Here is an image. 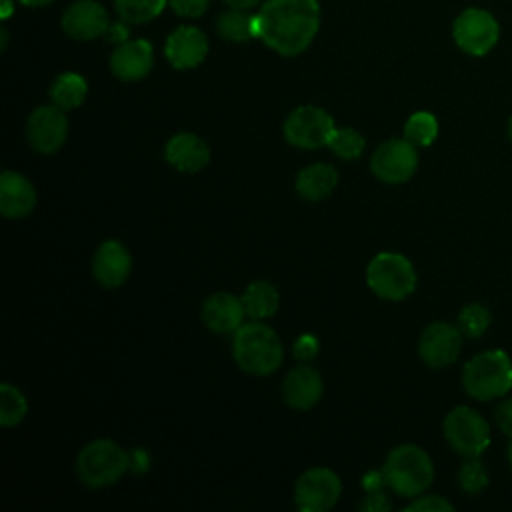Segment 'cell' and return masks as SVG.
Here are the masks:
<instances>
[{
  "instance_id": "8fae6325",
  "label": "cell",
  "mask_w": 512,
  "mask_h": 512,
  "mask_svg": "<svg viewBox=\"0 0 512 512\" xmlns=\"http://www.w3.org/2000/svg\"><path fill=\"white\" fill-rule=\"evenodd\" d=\"M342 494V482L330 468H310L296 480L294 500L304 512H326Z\"/></svg>"
},
{
  "instance_id": "4dcf8cb0",
  "label": "cell",
  "mask_w": 512,
  "mask_h": 512,
  "mask_svg": "<svg viewBox=\"0 0 512 512\" xmlns=\"http://www.w3.org/2000/svg\"><path fill=\"white\" fill-rule=\"evenodd\" d=\"M458 484L468 494H478L488 486V470L478 456L466 458L458 470Z\"/></svg>"
},
{
  "instance_id": "b9f144b4",
  "label": "cell",
  "mask_w": 512,
  "mask_h": 512,
  "mask_svg": "<svg viewBox=\"0 0 512 512\" xmlns=\"http://www.w3.org/2000/svg\"><path fill=\"white\" fill-rule=\"evenodd\" d=\"M508 462H510V466H512V440H510V444H508Z\"/></svg>"
},
{
  "instance_id": "4fadbf2b",
  "label": "cell",
  "mask_w": 512,
  "mask_h": 512,
  "mask_svg": "<svg viewBox=\"0 0 512 512\" xmlns=\"http://www.w3.org/2000/svg\"><path fill=\"white\" fill-rule=\"evenodd\" d=\"M462 338L458 326L448 322H432L424 328L418 340V354L430 368H444L456 362L462 350Z\"/></svg>"
},
{
  "instance_id": "2e32d148",
  "label": "cell",
  "mask_w": 512,
  "mask_h": 512,
  "mask_svg": "<svg viewBox=\"0 0 512 512\" xmlns=\"http://www.w3.org/2000/svg\"><path fill=\"white\" fill-rule=\"evenodd\" d=\"M154 64V48L148 40H126L110 56V70L124 82H136L148 76Z\"/></svg>"
},
{
  "instance_id": "30bf717a",
  "label": "cell",
  "mask_w": 512,
  "mask_h": 512,
  "mask_svg": "<svg viewBox=\"0 0 512 512\" xmlns=\"http://www.w3.org/2000/svg\"><path fill=\"white\" fill-rule=\"evenodd\" d=\"M418 168L416 146L406 138H390L382 142L370 160L372 174L388 184H402L412 178Z\"/></svg>"
},
{
  "instance_id": "f546056e",
  "label": "cell",
  "mask_w": 512,
  "mask_h": 512,
  "mask_svg": "<svg viewBox=\"0 0 512 512\" xmlns=\"http://www.w3.org/2000/svg\"><path fill=\"white\" fill-rule=\"evenodd\" d=\"M490 320H492L490 310L480 302H472L460 310L458 328L466 338H480L490 326Z\"/></svg>"
},
{
  "instance_id": "44dd1931",
  "label": "cell",
  "mask_w": 512,
  "mask_h": 512,
  "mask_svg": "<svg viewBox=\"0 0 512 512\" xmlns=\"http://www.w3.org/2000/svg\"><path fill=\"white\" fill-rule=\"evenodd\" d=\"M164 156L168 164L180 172H198L208 164L210 150L200 136L180 132L168 140Z\"/></svg>"
},
{
  "instance_id": "277c9868",
  "label": "cell",
  "mask_w": 512,
  "mask_h": 512,
  "mask_svg": "<svg viewBox=\"0 0 512 512\" xmlns=\"http://www.w3.org/2000/svg\"><path fill=\"white\" fill-rule=\"evenodd\" d=\"M462 386L476 400L502 398L512 388V360L504 350H486L472 356L462 370Z\"/></svg>"
},
{
  "instance_id": "ffe728a7",
  "label": "cell",
  "mask_w": 512,
  "mask_h": 512,
  "mask_svg": "<svg viewBox=\"0 0 512 512\" xmlns=\"http://www.w3.org/2000/svg\"><path fill=\"white\" fill-rule=\"evenodd\" d=\"M244 304L242 298H236L228 292H216L206 298L202 306V320L204 324L220 334L236 332L244 320Z\"/></svg>"
},
{
  "instance_id": "ac0fdd59",
  "label": "cell",
  "mask_w": 512,
  "mask_h": 512,
  "mask_svg": "<svg viewBox=\"0 0 512 512\" xmlns=\"http://www.w3.org/2000/svg\"><path fill=\"white\" fill-rule=\"evenodd\" d=\"M36 190L32 182L12 170L0 176V212L6 218H22L34 210Z\"/></svg>"
},
{
  "instance_id": "52a82bcc",
  "label": "cell",
  "mask_w": 512,
  "mask_h": 512,
  "mask_svg": "<svg viewBox=\"0 0 512 512\" xmlns=\"http://www.w3.org/2000/svg\"><path fill=\"white\" fill-rule=\"evenodd\" d=\"M444 436L454 452L464 458L480 456L490 444V426L470 406H456L444 418Z\"/></svg>"
},
{
  "instance_id": "9c48e42d",
  "label": "cell",
  "mask_w": 512,
  "mask_h": 512,
  "mask_svg": "<svg viewBox=\"0 0 512 512\" xmlns=\"http://www.w3.org/2000/svg\"><path fill=\"white\" fill-rule=\"evenodd\" d=\"M452 36L462 52L470 56H484L496 46L500 28L490 12L482 8H466L454 20Z\"/></svg>"
},
{
  "instance_id": "8d00e7d4",
  "label": "cell",
  "mask_w": 512,
  "mask_h": 512,
  "mask_svg": "<svg viewBox=\"0 0 512 512\" xmlns=\"http://www.w3.org/2000/svg\"><path fill=\"white\" fill-rule=\"evenodd\" d=\"M360 508L362 510H366V512H386V510H390V500L382 494V492H370L364 500H362V504H360Z\"/></svg>"
},
{
  "instance_id": "e0dca14e",
  "label": "cell",
  "mask_w": 512,
  "mask_h": 512,
  "mask_svg": "<svg viewBox=\"0 0 512 512\" xmlns=\"http://www.w3.org/2000/svg\"><path fill=\"white\" fill-rule=\"evenodd\" d=\"M132 268L130 252L118 240H106L98 246L92 260V274L104 288H118L126 282Z\"/></svg>"
},
{
  "instance_id": "7c38bea8",
  "label": "cell",
  "mask_w": 512,
  "mask_h": 512,
  "mask_svg": "<svg viewBox=\"0 0 512 512\" xmlns=\"http://www.w3.org/2000/svg\"><path fill=\"white\" fill-rule=\"evenodd\" d=\"M68 136V118L56 104L38 106L26 122V138L30 146L42 154L62 148Z\"/></svg>"
},
{
  "instance_id": "836d02e7",
  "label": "cell",
  "mask_w": 512,
  "mask_h": 512,
  "mask_svg": "<svg viewBox=\"0 0 512 512\" xmlns=\"http://www.w3.org/2000/svg\"><path fill=\"white\" fill-rule=\"evenodd\" d=\"M292 352H294V356H296L298 360H302V362L312 360V358L316 356V352H318V340H316V336H312V334H302V336H298V340H296L294 346H292Z\"/></svg>"
},
{
  "instance_id": "603a6c76",
  "label": "cell",
  "mask_w": 512,
  "mask_h": 512,
  "mask_svg": "<svg viewBox=\"0 0 512 512\" xmlns=\"http://www.w3.org/2000/svg\"><path fill=\"white\" fill-rule=\"evenodd\" d=\"M242 304L246 316H250L252 320H264L278 310L280 296L270 282L258 280L248 284V288L242 294Z\"/></svg>"
},
{
  "instance_id": "74e56055",
  "label": "cell",
  "mask_w": 512,
  "mask_h": 512,
  "mask_svg": "<svg viewBox=\"0 0 512 512\" xmlns=\"http://www.w3.org/2000/svg\"><path fill=\"white\" fill-rule=\"evenodd\" d=\"M362 484H364V488H366L368 492H372V490H380V488L386 484V480H384V472H370V474H366Z\"/></svg>"
},
{
  "instance_id": "83f0119b",
  "label": "cell",
  "mask_w": 512,
  "mask_h": 512,
  "mask_svg": "<svg viewBox=\"0 0 512 512\" xmlns=\"http://www.w3.org/2000/svg\"><path fill=\"white\" fill-rule=\"evenodd\" d=\"M26 410H28V404L24 394L16 386L4 382L0 386V424L16 426L26 416Z\"/></svg>"
},
{
  "instance_id": "9a60e30c",
  "label": "cell",
  "mask_w": 512,
  "mask_h": 512,
  "mask_svg": "<svg viewBox=\"0 0 512 512\" xmlns=\"http://www.w3.org/2000/svg\"><path fill=\"white\" fill-rule=\"evenodd\" d=\"M208 40L196 26H178L170 32L164 44V56L176 70H190L204 62Z\"/></svg>"
},
{
  "instance_id": "d590c367",
  "label": "cell",
  "mask_w": 512,
  "mask_h": 512,
  "mask_svg": "<svg viewBox=\"0 0 512 512\" xmlns=\"http://www.w3.org/2000/svg\"><path fill=\"white\" fill-rule=\"evenodd\" d=\"M128 36H130V28H128V22L126 20H116V22H110V26H108V30H106V34H104V38L108 40V42H112V44H122V42H126L128 40Z\"/></svg>"
},
{
  "instance_id": "ab89813d",
  "label": "cell",
  "mask_w": 512,
  "mask_h": 512,
  "mask_svg": "<svg viewBox=\"0 0 512 512\" xmlns=\"http://www.w3.org/2000/svg\"><path fill=\"white\" fill-rule=\"evenodd\" d=\"M12 12H14V4H12V0H2L0 16H2V18H8Z\"/></svg>"
},
{
  "instance_id": "f35d334b",
  "label": "cell",
  "mask_w": 512,
  "mask_h": 512,
  "mask_svg": "<svg viewBox=\"0 0 512 512\" xmlns=\"http://www.w3.org/2000/svg\"><path fill=\"white\" fill-rule=\"evenodd\" d=\"M228 8H238V10H250L258 6L262 0H222Z\"/></svg>"
},
{
  "instance_id": "8992f818",
  "label": "cell",
  "mask_w": 512,
  "mask_h": 512,
  "mask_svg": "<svg viewBox=\"0 0 512 512\" xmlns=\"http://www.w3.org/2000/svg\"><path fill=\"white\" fill-rule=\"evenodd\" d=\"M366 282L376 296L396 302L414 292L416 270L404 254L380 252L366 268Z\"/></svg>"
},
{
  "instance_id": "5bb4252c",
  "label": "cell",
  "mask_w": 512,
  "mask_h": 512,
  "mask_svg": "<svg viewBox=\"0 0 512 512\" xmlns=\"http://www.w3.org/2000/svg\"><path fill=\"white\" fill-rule=\"evenodd\" d=\"M110 18L96 0H76L62 14V28L74 40H94L106 34Z\"/></svg>"
},
{
  "instance_id": "5b68a950",
  "label": "cell",
  "mask_w": 512,
  "mask_h": 512,
  "mask_svg": "<svg viewBox=\"0 0 512 512\" xmlns=\"http://www.w3.org/2000/svg\"><path fill=\"white\" fill-rule=\"evenodd\" d=\"M130 468V456L112 440H94L86 444L76 458V474L90 488L114 484Z\"/></svg>"
},
{
  "instance_id": "e575fe53",
  "label": "cell",
  "mask_w": 512,
  "mask_h": 512,
  "mask_svg": "<svg viewBox=\"0 0 512 512\" xmlns=\"http://www.w3.org/2000/svg\"><path fill=\"white\" fill-rule=\"evenodd\" d=\"M498 428L512 440V398L502 400L494 412Z\"/></svg>"
},
{
  "instance_id": "f1b7e54d",
  "label": "cell",
  "mask_w": 512,
  "mask_h": 512,
  "mask_svg": "<svg viewBox=\"0 0 512 512\" xmlns=\"http://www.w3.org/2000/svg\"><path fill=\"white\" fill-rule=\"evenodd\" d=\"M364 136L354 128H334L328 148L342 160H356L364 152Z\"/></svg>"
},
{
  "instance_id": "cb8c5ba5",
  "label": "cell",
  "mask_w": 512,
  "mask_h": 512,
  "mask_svg": "<svg viewBox=\"0 0 512 512\" xmlns=\"http://www.w3.org/2000/svg\"><path fill=\"white\" fill-rule=\"evenodd\" d=\"M216 30L228 42H248L256 38V14H250V10L230 8L218 16Z\"/></svg>"
},
{
  "instance_id": "d4e9b609",
  "label": "cell",
  "mask_w": 512,
  "mask_h": 512,
  "mask_svg": "<svg viewBox=\"0 0 512 512\" xmlns=\"http://www.w3.org/2000/svg\"><path fill=\"white\" fill-rule=\"evenodd\" d=\"M86 94H88V84H86V80H84L80 74H76V72H64V74H60V76L52 82V86H50L52 104H56V106L62 108L64 112L78 108V106L86 100Z\"/></svg>"
},
{
  "instance_id": "1f68e13d",
  "label": "cell",
  "mask_w": 512,
  "mask_h": 512,
  "mask_svg": "<svg viewBox=\"0 0 512 512\" xmlns=\"http://www.w3.org/2000/svg\"><path fill=\"white\" fill-rule=\"evenodd\" d=\"M452 510H454V506L438 494L420 496L412 504L406 506V512H452Z\"/></svg>"
},
{
  "instance_id": "d6a6232c",
  "label": "cell",
  "mask_w": 512,
  "mask_h": 512,
  "mask_svg": "<svg viewBox=\"0 0 512 512\" xmlns=\"http://www.w3.org/2000/svg\"><path fill=\"white\" fill-rule=\"evenodd\" d=\"M210 0H168L170 8L182 18H198L206 12Z\"/></svg>"
},
{
  "instance_id": "7402d4cb",
  "label": "cell",
  "mask_w": 512,
  "mask_h": 512,
  "mask_svg": "<svg viewBox=\"0 0 512 512\" xmlns=\"http://www.w3.org/2000/svg\"><path fill=\"white\" fill-rule=\"evenodd\" d=\"M338 184V172L334 166L316 162L306 168H302L296 176V190L302 198L310 202L324 200L332 194V190Z\"/></svg>"
},
{
  "instance_id": "6da1fadb",
  "label": "cell",
  "mask_w": 512,
  "mask_h": 512,
  "mask_svg": "<svg viewBox=\"0 0 512 512\" xmlns=\"http://www.w3.org/2000/svg\"><path fill=\"white\" fill-rule=\"evenodd\" d=\"M318 28V0H266L256 12V38L282 56L304 52Z\"/></svg>"
},
{
  "instance_id": "7bdbcfd3",
  "label": "cell",
  "mask_w": 512,
  "mask_h": 512,
  "mask_svg": "<svg viewBox=\"0 0 512 512\" xmlns=\"http://www.w3.org/2000/svg\"><path fill=\"white\" fill-rule=\"evenodd\" d=\"M508 138H510V142H512V116H510V120H508Z\"/></svg>"
},
{
  "instance_id": "4316f807",
  "label": "cell",
  "mask_w": 512,
  "mask_h": 512,
  "mask_svg": "<svg viewBox=\"0 0 512 512\" xmlns=\"http://www.w3.org/2000/svg\"><path fill=\"white\" fill-rule=\"evenodd\" d=\"M438 136V120L434 114L420 110L414 112L404 124V138L414 146H430Z\"/></svg>"
},
{
  "instance_id": "60d3db41",
  "label": "cell",
  "mask_w": 512,
  "mask_h": 512,
  "mask_svg": "<svg viewBox=\"0 0 512 512\" xmlns=\"http://www.w3.org/2000/svg\"><path fill=\"white\" fill-rule=\"evenodd\" d=\"M24 6H32V8H40V6H48L56 0H20Z\"/></svg>"
},
{
  "instance_id": "3957f363",
  "label": "cell",
  "mask_w": 512,
  "mask_h": 512,
  "mask_svg": "<svg viewBox=\"0 0 512 512\" xmlns=\"http://www.w3.org/2000/svg\"><path fill=\"white\" fill-rule=\"evenodd\" d=\"M384 480L400 496H420L434 478V466L426 450L416 444H400L390 450L384 462Z\"/></svg>"
},
{
  "instance_id": "ba28073f",
  "label": "cell",
  "mask_w": 512,
  "mask_h": 512,
  "mask_svg": "<svg viewBox=\"0 0 512 512\" xmlns=\"http://www.w3.org/2000/svg\"><path fill=\"white\" fill-rule=\"evenodd\" d=\"M334 128V120L324 108L304 104L288 114L284 122V138L296 148L316 150L328 146Z\"/></svg>"
},
{
  "instance_id": "7a4b0ae2",
  "label": "cell",
  "mask_w": 512,
  "mask_h": 512,
  "mask_svg": "<svg viewBox=\"0 0 512 512\" xmlns=\"http://www.w3.org/2000/svg\"><path fill=\"white\" fill-rule=\"evenodd\" d=\"M232 354L240 370L254 376L276 372L284 356L278 334L258 320L246 322L234 332Z\"/></svg>"
},
{
  "instance_id": "d6986e66",
  "label": "cell",
  "mask_w": 512,
  "mask_h": 512,
  "mask_svg": "<svg viewBox=\"0 0 512 512\" xmlns=\"http://www.w3.org/2000/svg\"><path fill=\"white\" fill-rule=\"evenodd\" d=\"M282 394L288 406L308 410L322 396V376L312 366H296L286 374Z\"/></svg>"
},
{
  "instance_id": "484cf974",
  "label": "cell",
  "mask_w": 512,
  "mask_h": 512,
  "mask_svg": "<svg viewBox=\"0 0 512 512\" xmlns=\"http://www.w3.org/2000/svg\"><path fill=\"white\" fill-rule=\"evenodd\" d=\"M168 0H114V8L128 24H144L162 14Z\"/></svg>"
}]
</instances>
